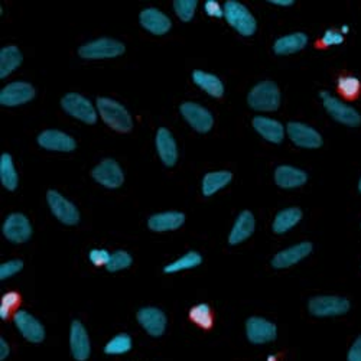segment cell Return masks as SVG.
<instances>
[{
  "mask_svg": "<svg viewBox=\"0 0 361 361\" xmlns=\"http://www.w3.org/2000/svg\"><path fill=\"white\" fill-rule=\"evenodd\" d=\"M204 9L209 16H214V18L224 16V8H221L220 4L214 2V0H208V2L204 5Z\"/></svg>",
  "mask_w": 361,
  "mask_h": 361,
  "instance_id": "42",
  "label": "cell"
},
{
  "mask_svg": "<svg viewBox=\"0 0 361 361\" xmlns=\"http://www.w3.org/2000/svg\"><path fill=\"white\" fill-rule=\"evenodd\" d=\"M338 93L347 100H355L361 94V82L357 77L345 75L340 77L337 81Z\"/></svg>",
  "mask_w": 361,
  "mask_h": 361,
  "instance_id": "32",
  "label": "cell"
},
{
  "mask_svg": "<svg viewBox=\"0 0 361 361\" xmlns=\"http://www.w3.org/2000/svg\"><path fill=\"white\" fill-rule=\"evenodd\" d=\"M307 44H308V37L305 34L295 32V34L279 38L274 45V51L278 55H290L300 49H304Z\"/></svg>",
  "mask_w": 361,
  "mask_h": 361,
  "instance_id": "27",
  "label": "cell"
},
{
  "mask_svg": "<svg viewBox=\"0 0 361 361\" xmlns=\"http://www.w3.org/2000/svg\"><path fill=\"white\" fill-rule=\"evenodd\" d=\"M319 96L322 99V104L328 111V114L334 120H337L338 123L350 128H357L361 125V116L355 109L344 104L343 102H340L338 99L333 97L325 92H322Z\"/></svg>",
  "mask_w": 361,
  "mask_h": 361,
  "instance_id": "4",
  "label": "cell"
},
{
  "mask_svg": "<svg viewBox=\"0 0 361 361\" xmlns=\"http://www.w3.org/2000/svg\"><path fill=\"white\" fill-rule=\"evenodd\" d=\"M192 80L200 88L204 90L207 94H209L212 97H216V99L223 97L224 84L221 82V80L217 75L204 73V71H194Z\"/></svg>",
  "mask_w": 361,
  "mask_h": 361,
  "instance_id": "26",
  "label": "cell"
},
{
  "mask_svg": "<svg viewBox=\"0 0 361 361\" xmlns=\"http://www.w3.org/2000/svg\"><path fill=\"white\" fill-rule=\"evenodd\" d=\"M269 4L275 6H292L295 2L293 0H270Z\"/></svg>",
  "mask_w": 361,
  "mask_h": 361,
  "instance_id": "45",
  "label": "cell"
},
{
  "mask_svg": "<svg viewBox=\"0 0 361 361\" xmlns=\"http://www.w3.org/2000/svg\"><path fill=\"white\" fill-rule=\"evenodd\" d=\"M22 302V298L18 292H9L6 295H4L2 302H0V317L2 319H9L15 311L19 308Z\"/></svg>",
  "mask_w": 361,
  "mask_h": 361,
  "instance_id": "35",
  "label": "cell"
},
{
  "mask_svg": "<svg viewBox=\"0 0 361 361\" xmlns=\"http://www.w3.org/2000/svg\"><path fill=\"white\" fill-rule=\"evenodd\" d=\"M253 128L262 137L272 143H281L285 137L283 126L274 118L257 116L253 118Z\"/></svg>",
  "mask_w": 361,
  "mask_h": 361,
  "instance_id": "22",
  "label": "cell"
},
{
  "mask_svg": "<svg viewBox=\"0 0 361 361\" xmlns=\"http://www.w3.org/2000/svg\"><path fill=\"white\" fill-rule=\"evenodd\" d=\"M132 262H133V259H132V256L128 252L117 250V252H114L111 255L110 262L106 266V269L109 270V272H118V270H123V269L130 267Z\"/></svg>",
  "mask_w": 361,
  "mask_h": 361,
  "instance_id": "38",
  "label": "cell"
},
{
  "mask_svg": "<svg viewBox=\"0 0 361 361\" xmlns=\"http://www.w3.org/2000/svg\"><path fill=\"white\" fill-rule=\"evenodd\" d=\"M197 5H198L197 0H175L173 9L180 20L190 22L195 13Z\"/></svg>",
  "mask_w": 361,
  "mask_h": 361,
  "instance_id": "37",
  "label": "cell"
},
{
  "mask_svg": "<svg viewBox=\"0 0 361 361\" xmlns=\"http://www.w3.org/2000/svg\"><path fill=\"white\" fill-rule=\"evenodd\" d=\"M308 179V175L302 171L293 166L282 165L275 171V183L281 188H298L302 187Z\"/></svg>",
  "mask_w": 361,
  "mask_h": 361,
  "instance_id": "23",
  "label": "cell"
},
{
  "mask_svg": "<svg viewBox=\"0 0 361 361\" xmlns=\"http://www.w3.org/2000/svg\"><path fill=\"white\" fill-rule=\"evenodd\" d=\"M130 348H132V338L128 334H118L107 343L104 351L107 354H123V353H128Z\"/></svg>",
  "mask_w": 361,
  "mask_h": 361,
  "instance_id": "36",
  "label": "cell"
},
{
  "mask_svg": "<svg viewBox=\"0 0 361 361\" xmlns=\"http://www.w3.org/2000/svg\"><path fill=\"white\" fill-rule=\"evenodd\" d=\"M92 176L106 188H118L125 183V175L120 165L113 159H104L93 171Z\"/></svg>",
  "mask_w": 361,
  "mask_h": 361,
  "instance_id": "10",
  "label": "cell"
},
{
  "mask_svg": "<svg viewBox=\"0 0 361 361\" xmlns=\"http://www.w3.org/2000/svg\"><path fill=\"white\" fill-rule=\"evenodd\" d=\"M4 234L12 243H25L32 235V226L23 214L15 213L6 219Z\"/></svg>",
  "mask_w": 361,
  "mask_h": 361,
  "instance_id": "12",
  "label": "cell"
},
{
  "mask_svg": "<svg viewBox=\"0 0 361 361\" xmlns=\"http://www.w3.org/2000/svg\"><path fill=\"white\" fill-rule=\"evenodd\" d=\"M97 109L106 125L113 130L118 133H129L133 129L132 116L120 103L107 97H99Z\"/></svg>",
  "mask_w": 361,
  "mask_h": 361,
  "instance_id": "1",
  "label": "cell"
},
{
  "mask_svg": "<svg viewBox=\"0 0 361 361\" xmlns=\"http://www.w3.org/2000/svg\"><path fill=\"white\" fill-rule=\"evenodd\" d=\"M312 252V245L308 242L299 243L296 246H292L286 250L279 252L274 260H272V266L275 269H286L290 267L293 264H296L298 262H300L302 259H305L310 253Z\"/></svg>",
  "mask_w": 361,
  "mask_h": 361,
  "instance_id": "19",
  "label": "cell"
},
{
  "mask_svg": "<svg viewBox=\"0 0 361 361\" xmlns=\"http://www.w3.org/2000/svg\"><path fill=\"white\" fill-rule=\"evenodd\" d=\"M344 42V37L341 32L334 31V29H329V31L325 32L324 38H322V44L324 47H331V45H340Z\"/></svg>",
  "mask_w": 361,
  "mask_h": 361,
  "instance_id": "41",
  "label": "cell"
},
{
  "mask_svg": "<svg viewBox=\"0 0 361 361\" xmlns=\"http://www.w3.org/2000/svg\"><path fill=\"white\" fill-rule=\"evenodd\" d=\"M38 143L44 149L58 150V152H73V150L77 147V143L71 136L59 130L42 132L38 136Z\"/></svg>",
  "mask_w": 361,
  "mask_h": 361,
  "instance_id": "18",
  "label": "cell"
},
{
  "mask_svg": "<svg viewBox=\"0 0 361 361\" xmlns=\"http://www.w3.org/2000/svg\"><path fill=\"white\" fill-rule=\"evenodd\" d=\"M288 135H289L290 140L299 147L317 149V147L322 146L321 135L315 129H312L304 123L290 122L288 125Z\"/></svg>",
  "mask_w": 361,
  "mask_h": 361,
  "instance_id": "14",
  "label": "cell"
},
{
  "mask_svg": "<svg viewBox=\"0 0 361 361\" xmlns=\"http://www.w3.org/2000/svg\"><path fill=\"white\" fill-rule=\"evenodd\" d=\"M137 321L146 329V333L152 337H161L166 328V317L158 308H142L137 312Z\"/></svg>",
  "mask_w": 361,
  "mask_h": 361,
  "instance_id": "16",
  "label": "cell"
},
{
  "mask_svg": "<svg viewBox=\"0 0 361 361\" xmlns=\"http://www.w3.org/2000/svg\"><path fill=\"white\" fill-rule=\"evenodd\" d=\"M157 149H158V155L164 165L166 166H173L178 161V149L175 139L172 133L162 128L157 133Z\"/></svg>",
  "mask_w": 361,
  "mask_h": 361,
  "instance_id": "21",
  "label": "cell"
},
{
  "mask_svg": "<svg viewBox=\"0 0 361 361\" xmlns=\"http://www.w3.org/2000/svg\"><path fill=\"white\" fill-rule=\"evenodd\" d=\"M88 257H90V260H92V263H93L94 266L100 267V266H107V264H109L111 255H110L107 250L94 249V250L90 252Z\"/></svg>",
  "mask_w": 361,
  "mask_h": 361,
  "instance_id": "40",
  "label": "cell"
},
{
  "mask_svg": "<svg viewBox=\"0 0 361 361\" xmlns=\"http://www.w3.org/2000/svg\"><path fill=\"white\" fill-rule=\"evenodd\" d=\"M23 267L22 260H11L0 266V279L5 281L13 275H16L19 270Z\"/></svg>",
  "mask_w": 361,
  "mask_h": 361,
  "instance_id": "39",
  "label": "cell"
},
{
  "mask_svg": "<svg viewBox=\"0 0 361 361\" xmlns=\"http://www.w3.org/2000/svg\"><path fill=\"white\" fill-rule=\"evenodd\" d=\"M47 201L51 207L52 214L67 226H75L80 221V213L77 207L66 200L61 194L56 191H48L47 194Z\"/></svg>",
  "mask_w": 361,
  "mask_h": 361,
  "instance_id": "8",
  "label": "cell"
},
{
  "mask_svg": "<svg viewBox=\"0 0 361 361\" xmlns=\"http://www.w3.org/2000/svg\"><path fill=\"white\" fill-rule=\"evenodd\" d=\"M179 110H180V114H183L184 118L191 125V128H194L197 132L207 133L212 130L214 125V118H213V114L209 113L205 107L192 102H187L179 107Z\"/></svg>",
  "mask_w": 361,
  "mask_h": 361,
  "instance_id": "9",
  "label": "cell"
},
{
  "mask_svg": "<svg viewBox=\"0 0 361 361\" xmlns=\"http://www.w3.org/2000/svg\"><path fill=\"white\" fill-rule=\"evenodd\" d=\"M255 226H256V221L253 214L250 212H243L238 216V219L233 226V230L228 237V243L231 246H235L245 242V240H247L253 234Z\"/></svg>",
  "mask_w": 361,
  "mask_h": 361,
  "instance_id": "24",
  "label": "cell"
},
{
  "mask_svg": "<svg viewBox=\"0 0 361 361\" xmlns=\"http://www.w3.org/2000/svg\"><path fill=\"white\" fill-rule=\"evenodd\" d=\"M348 361H361V337L355 340L348 353Z\"/></svg>",
  "mask_w": 361,
  "mask_h": 361,
  "instance_id": "43",
  "label": "cell"
},
{
  "mask_svg": "<svg viewBox=\"0 0 361 361\" xmlns=\"http://www.w3.org/2000/svg\"><path fill=\"white\" fill-rule=\"evenodd\" d=\"M300 220H302V212L299 208H286L275 217L274 231L276 234H283L295 227Z\"/></svg>",
  "mask_w": 361,
  "mask_h": 361,
  "instance_id": "30",
  "label": "cell"
},
{
  "mask_svg": "<svg viewBox=\"0 0 361 361\" xmlns=\"http://www.w3.org/2000/svg\"><path fill=\"white\" fill-rule=\"evenodd\" d=\"M19 333L31 343H41L45 338V329L41 322L26 311H18L13 317Z\"/></svg>",
  "mask_w": 361,
  "mask_h": 361,
  "instance_id": "15",
  "label": "cell"
},
{
  "mask_svg": "<svg viewBox=\"0 0 361 361\" xmlns=\"http://www.w3.org/2000/svg\"><path fill=\"white\" fill-rule=\"evenodd\" d=\"M224 18L240 35L252 37L256 32L257 23L255 16L245 5L235 2V0L224 4Z\"/></svg>",
  "mask_w": 361,
  "mask_h": 361,
  "instance_id": "3",
  "label": "cell"
},
{
  "mask_svg": "<svg viewBox=\"0 0 361 361\" xmlns=\"http://www.w3.org/2000/svg\"><path fill=\"white\" fill-rule=\"evenodd\" d=\"M125 52V45L111 38H100L88 42L78 49V55L84 59L116 58Z\"/></svg>",
  "mask_w": 361,
  "mask_h": 361,
  "instance_id": "5",
  "label": "cell"
},
{
  "mask_svg": "<svg viewBox=\"0 0 361 361\" xmlns=\"http://www.w3.org/2000/svg\"><path fill=\"white\" fill-rule=\"evenodd\" d=\"M71 353L75 360L85 361L90 355V340L84 325L80 321H74L71 325V336H70Z\"/></svg>",
  "mask_w": 361,
  "mask_h": 361,
  "instance_id": "20",
  "label": "cell"
},
{
  "mask_svg": "<svg viewBox=\"0 0 361 361\" xmlns=\"http://www.w3.org/2000/svg\"><path fill=\"white\" fill-rule=\"evenodd\" d=\"M233 179V173L228 171H219V172H209L202 179V194L205 197H212L217 191L223 190L226 185L230 184Z\"/></svg>",
  "mask_w": 361,
  "mask_h": 361,
  "instance_id": "28",
  "label": "cell"
},
{
  "mask_svg": "<svg viewBox=\"0 0 361 361\" xmlns=\"http://www.w3.org/2000/svg\"><path fill=\"white\" fill-rule=\"evenodd\" d=\"M202 262V257L200 253L197 252H190L185 256H183L180 259L169 263L168 266H165V274H175V272H180V270H187V269H192L200 266Z\"/></svg>",
  "mask_w": 361,
  "mask_h": 361,
  "instance_id": "34",
  "label": "cell"
},
{
  "mask_svg": "<svg viewBox=\"0 0 361 361\" xmlns=\"http://www.w3.org/2000/svg\"><path fill=\"white\" fill-rule=\"evenodd\" d=\"M22 64V52L18 47L11 45L0 51V77L5 78Z\"/></svg>",
  "mask_w": 361,
  "mask_h": 361,
  "instance_id": "29",
  "label": "cell"
},
{
  "mask_svg": "<svg viewBox=\"0 0 361 361\" xmlns=\"http://www.w3.org/2000/svg\"><path fill=\"white\" fill-rule=\"evenodd\" d=\"M190 319L202 329H209L214 324V314L208 305L200 304L191 308Z\"/></svg>",
  "mask_w": 361,
  "mask_h": 361,
  "instance_id": "33",
  "label": "cell"
},
{
  "mask_svg": "<svg viewBox=\"0 0 361 361\" xmlns=\"http://www.w3.org/2000/svg\"><path fill=\"white\" fill-rule=\"evenodd\" d=\"M0 179H2V184L6 190L15 191L18 188L19 178L9 154H4L0 158Z\"/></svg>",
  "mask_w": 361,
  "mask_h": 361,
  "instance_id": "31",
  "label": "cell"
},
{
  "mask_svg": "<svg viewBox=\"0 0 361 361\" xmlns=\"http://www.w3.org/2000/svg\"><path fill=\"white\" fill-rule=\"evenodd\" d=\"M185 216L178 212H168L155 214L149 219L147 227L152 231H172L184 224Z\"/></svg>",
  "mask_w": 361,
  "mask_h": 361,
  "instance_id": "25",
  "label": "cell"
},
{
  "mask_svg": "<svg viewBox=\"0 0 361 361\" xmlns=\"http://www.w3.org/2000/svg\"><path fill=\"white\" fill-rule=\"evenodd\" d=\"M35 97V88L27 82H11L2 93H0V103L6 107H15L31 102Z\"/></svg>",
  "mask_w": 361,
  "mask_h": 361,
  "instance_id": "11",
  "label": "cell"
},
{
  "mask_svg": "<svg viewBox=\"0 0 361 361\" xmlns=\"http://www.w3.org/2000/svg\"><path fill=\"white\" fill-rule=\"evenodd\" d=\"M247 103L257 111H275L281 106L279 87L274 81H262L252 88Z\"/></svg>",
  "mask_w": 361,
  "mask_h": 361,
  "instance_id": "2",
  "label": "cell"
},
{
  "mask_svg": "<svg viewBox=\"0 0 361 361\" xmlns=\"http://www.w3.org/2000/svg\"><path fill=\"white\" fill-rule=\"evenodd\" d=\"M358 190H360V192H361V179H360V184H358Z\"/></svg>",
  "mask_w": 361,
  "mask_h": 361,
  "instance_id": "46",
  "label": "cell"
},
{
  "mask_svg": "<svg viewBox=\"0 0 361 361\" xmlns=\"http://www.w3.org/2000/svg\"><path fill=\"white\" fill-rule=\"evenodd\" d=\"M61 106L68 114L87 125H94L97 122V113L93 104L78 93L66 94L61 100Z\"/></svg>",
  "mask_w": 361,
  "mask_h": 361,
  "instance_id": "6",
  "label": "cell"
},
{
  "mask_svg": "<svg viewBox=\"0 0 361 361\" xmlns=\"http://www.w3.org/2000/svg\"><path fill=\"white\" fill-rule=\"evenodd\" d=\"M139 20L142 26L154 35H165L169 32V29L172 26L171 19L162 13L161 11L155 8H149L140 12Z\"/></svg>",
  "mask_w": 361,
  "mask_h": 361,
  "instance_id": "17",
  "label": "cell"
},
{
  "mask_svg": "<svg viewBox=\"0 0 361 361\" xmlns=\"http://www.w3.org/2000/svg\"><path fill=\"white\" fill-rule=\"evenodd\" d=\"M9 345H8V343L2 338L0 340V358L2 360H5L8 355H9Z\"/></svg>",
  "mask_w": 361,
  "mask_h": 361,
  "instance_id": "44",
  "label": "cell"
},
{
  "mask_svg": "<svg viewBox=\"0 0 361 361\" xmlns=\"http://www.w3.org/2000/svg\"><path fill=\"white\" fill-rule=\"evenodd\" d=\"M246 333H247L249 340L253 344H264L269 341H274L276 338L278 329H276L275 324L269 322L264 318L252 317L247 319Z\"/></svg>",
  "mask_w": 361,
  "mask_h": 361,
  "instance_id": "13",
  "label": "cell"
},
{
  "mask_svg": "<svg viewBox=\"0 0 361 361\" xmlns=\"http://www.w3.org/2000/svg\"><path fill=\"white\" fill-rule=\"evenodd\" d=\"M310 312L314 317H336L348 312V299L341 296H315L310 300Z\"/></svg>",
  "mask_w": 361,
  "mask_h": 361,
  "instance_id": "7",
  "label": "cell"
}]
</instances>
